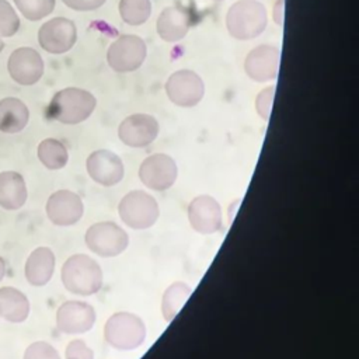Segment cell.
Listing matches in <instances>:
<instances>
[{
    "label": "cell",
    "instance_id": "cell-1",
    "mask_svg": "<svg viewBox=\"0 0 359 359\" xmlns=\"http://www.w3.org/2000/svg\"><path fill=\"white\" fill-rule=\"evenodd\" d=\"M97 105L95 97L83 88L67 87L53 94L46 116L65 125H77L93 114Z\"/></svg>",
    "mask_w": 359,
    "mask_h": 359
},
{
    "label": "cell",
    "instance_id": "cell-2",
    "mask_svg": "<svg viewBox=\"0 0 359 359\" xmlns=\"http://www.w3.org/2000/svg\"><path fill=\"white\" fill-rule=\"evenodd\" d=\"M65 287L79 296L97 293L102 286V269L95 259L86 254L69 257L60 271Z\"/></svg>",
    "mask_w": 359,
    "mask_h": 359
},
{
    "label": "cell",
    "instance_id": "cell-3",
    "mask_svg": "<svg viewBox=\"0 0 359 359\" xmlns=\"http://www.w3.org/2000/svg\"><path fill=\"white\" fill-rule=\"evenodd\" d=\"M268 22L266 8L258 0H238L226 14L229 34L240 41L257 38L264 32Z\"/></svg>",
    "mask_w": 359,
    "mask_h": 359
},
{
    "label": "cell",
    "instance_id": "cell-4",
    "mask_svg": "<svg viewBox=\"0 0 359 359\" xmlns=\"http://www.w3.org/2000/svg\"><path fill=\"white\" fill-rule=\"evenodd\" d=\"M105 341L119 351H133L146 339V325L143 320L128 311L112 314L104 325Z\"/></svg>",
    "mask_w": 359,
    "mask_h": 359
},
{
    "label": "cell",
    "instance_id": "cell-5",
    "mask_svg": "<svg viewBox=\"0 0 359 359\" xmlns=\"http://www.w3.org/2000/svg\"><path fill=\"white\" fill-rule=\"evenodd\" d=\"M121 220L130 229L144 230L151 227L158 216L160 209L157 201L147 192L136 189L128 192L118 205Z\"/></svg>",
    "mask_w": 359,
    "mask_h": 359
},
{
    "label": "cell",
    "instance_id": "cell-6",
    "mask_svg": "<svg viewBox=\"0 0 359 359\" xmlns=\"http://www.w3.org/2000/svg\"><path fill=\"white\" fill-rule=\"evenodd\" d=\"M84 241L91 252L100 257L111 258L122 254L126 250L129 236L119 224L107 220L91 224L86 231Z\"/></svg>",
    "mask_w": 359,
    "mask_h": 359
},
{
    "label": "cell",
    "instance_id": "cell-7",
    "mask_svg": "<svg viewBox=\"0 0 359 359\" xmlns=\"http://www.w3.org/2000/svg\"><path fill=\"white\" fill-rule=\"evenodd\" d=\"M147 56V46L137 35H121L108 48L107 62L118 73L137 70Z\"/></svg>",
    "mask_w": 359,
    "mask_h": 359
},
{
    "label": "cell",
    "instance_id": "cell-8",
    "mask_svg": "<svg viewBox=\"0 0 359 359\" xmlns=\"http://www.w3.org/2000/svg\"><path fill=\"white\" fill-rule=\"evenodd\" d=\"M165 94L178 107L191 108L198 105L205 95L203 80L192 70L174 72L165 81Z\"/></svg>",
    "mask_w": 359,
    "mask_h": 359
},
{
    "label": "cell",
    "instance_id": "cell-9",
    "mask_svg": "<svg viewBox=\"0 0 359 359\" xmlns=\"http://www.w3.org/2000/svg\"><path fill=\"white\" fill-rule=\"evenodd\" d=\"M77 41V28L74 22L65 17H55L41 25L38 42L43 50L53 55L69 52Z\"/></svg>",
    "mask_w": 359,
    "mask_h": 359
},
{
    "label": "cell",
    "instance_id": "cell-10",
    "mask_svg": "<svg viewBox=\"0 0 359 359\" xmlns=\"http://www.w3.org/2000/svg\"><path fill=\"white\" fill-rule=\"evenodd\" d=\"M178 167L175 160L164 153H156L146 157L139 167V178L153 191H165L177 180Z\"/></svg>",
    "mask_w": 359,
    "mask_h": 359
},
{
    "label": "cell",
    "instance_id": "cell-11",
    "mask_svg": "<svg viewBox=\"0 0 359 359\" xmlns=\"http://www.w3.org/2000/svg\"><path fill=\"white\" fill-rule=\"evenodd\" d=\"M43 60L41 55L29 46L17 48L7 60L10 77L21 86H32L39 81L43 74Z\"/></svg>",
    "mask_w": 359,
    "mask_h": 359
},
{
    "label": "cell",
    "instance_id": "cell-12",
    "mask_svg": "<svg viewBox=\"0 0 359 359\" xmlns=\"http://www.w3.org/2000/svg\"><path fill=\"white\" fill-rule=\"evenodd\" d=\"M160 126L154 116L149 114H133L126 116L118 128L121 142L129 147H146L158 135Z\"/></svg>",
    "mask_w": 359,
    "mask_h": 359
},
{
    "label": "cell",
    "instance_id": "cell-13",
    "mask_svg": "<svg viewBox=\"0 0 359 359\" xmlns=\"http://www.w3.org/2000/svg\"><path fill=\"white\" fill-rule=\"evenodd\" d=\"M86 168L90 178L102 187H114L121 182L125 175V167L121 157L105 149L93 151L87 157Z\"/></svg>",
    "mask_w": 359,
    "mask_h": 359
},
{
    "label": "cell",
    "instance_id": "cell-14",
    "mask_svg": "<svg viewBox=\"0 0 359 359\" xmlns=\"http://www.w3.org/2000/svg\"><path fill=\"white\" fill-rule=\"evenodd\" d=\"M48 219L56 226H73L76 224L84 212L81 198L69 189H59L53 192L45 206Z\"/></svg>",
    "mask_w": 359,
    "mask_h": 359
},
{
    "label": "cell",
    "instance_id": "cell-15",
    "mask_svg": "<svg viewBox=\"0 0 359 359\" xmlns=\"http://www.w3.org/2000/svg\"><path fill=\"white\" fill-rule=\"evenodd\" d=\"M280 52L273 45H259L248 52L244 60L245 74L257 83L275 80L279 69Z\"/></svg>",
    "mask_w": 359,
    "mask_h": 359
},
{
    "label": "cell",
    "instance_id": "cell-16",
    "mask_svg": "<svg viewBox=\"0 0 359 359\" xmlns=\"http://www.w3.org/2000/svg\"><path fill=\"white\" fill-rule=\"evenodd\" d=\"M94 323L95 311L86 302L67 300L56 313V327L63 334H84L93 328Z\"/></svg>",
    "mask_w": 359,
    "mask_h": 359
},
{
    "label": "cell",
    "instance_id": "cell-17",
    "mask_svg": "<svg viewBox=\"0 0 359 359\" xmlns=\"http://www.w3.org/2000/svg\"><path fill=\"white\" fill-rule=\"evenodd\" d=\"M188 220L196 233H216L222 227V208L213 196L199 195L188 206Z\"/></svg>",
    "mask_w": 359,
    "mask_h": 359
},
{
    "label": "cell",
    "instance_id": "cell-18",
    "mask_svg": "<svg viewBox=\"0 0 359 359\" xmlns=\"http://www.w3.org/2000/svg\"><path fill=\"white\" fill-rule=\"evenodd\" d=\"M191 28L189 11L182 6L165 7L156 22L158 36L165 42H178L188 34Z\"/></svg>",
    "mask_w": 359,
    "mask_h": 359
},
{
    "label": "cell",
    "instance_id": "cell-19",
    "mask_svg": "<svg viewBox=\"0 0 359 359\" xmlns=\"http://www.w3.org/2000/svg\"><path fill=\"white\" fill-rule=\"evenodd\" d=\"M55 271V254L49 247L35 248L25 261L24 273L32 286L46 285Z\"/></svg>",
    "mask_w": 359,
    "mask_h": 359
},
{
    "label": "cell",
    "instance_id": "cell-20",
    "mask_svg": "<svg viewBox=\"0 0 359 359\" xmlns=\"http://www.w3.org/2000/svg\"><path fill=\"white\" fill-rule=\"evenodd\" d=\"M28 196L27 185L17 171L0 172V206L6 210L22 208Z\"/></svg>",
    "mask_w": 359,
    "mask_h": 359
},
{
    "label": "cell",
    "instance_id": "cell-21",
    "mask_svg": "<svg viewBox=\"0 0 359 359\" xmlns=\"http://www.w3.org/2000/svg\"><path fill=\"white\" fill-rule=\"evenodd\" d=\"M29 119L27 105L15 97H6L0 101V132L18 133Z\"/></svg>",
    "mask_w": 359,
    "mask_h": 359
},
{
    "label": "cell",
    "instance_id": "cell-22",
    "mask_svg": "<svg viewBox=\"0 0 359 359\" xmlns=\"http://www.w3.org/2000/svg\"><path fill=\"white\" fill-rule=\"evenodd\" d=\"M29 314L27 296L11 286L0 287V317L10 323H22Z\"/></svg>",
    "mask_w": 359,
    "mask_h": 359
},
{
    "label": "cell",
    "instance_id": "cell-23",
    "mask_svg": "<svg viewBox=\"0 0 359 359\" xmlns=\"http://www.w3.org/2000/svg\"><path fill=\"white\" fill-rule=\"evenodd\" d=\"M191 293L192 289L185 282H174L165 289L161 299V313L167 323L174 320Z\"/></svg>",
    "mask_w": 359,
    "mask_h": 359
},
{
    "label": "cell",
    "instance_id": "cell-24",
    "mask_svg": "<svg viewBox=\"0 0 359 359\" xmlns=\"http://www.w3.org/2000/svg\"><path fill=\"white\" fill-rule=\"evenodd\" d=\"M39 161L48 168V170H60L63 168L69 161V151L66 146L53 137L43 139L38 144L36 150Z\"/></svg>",
    "mask_w": 359,
    "mask_h": 359
},
{
    "label": "cell",
    "instance_id": "cell-25",
    "mask_svg": "<svg viewBox=\"0 0 359 359\" xmlns=\"http://www.w3.org/2000/svg\"><path fill=\"white\" fill-rule=\"evenodd\" d=\"M119 15L128 25H142L144 24L151 14L150 0H121Z\"/></svg>",
    "mask_w": 359,
    "mask_h": 359
},
{
    "label": "cell",
    "instance_id": "cell-26",
    "mask_svg": "<svg viewBox=\"0 0 359 359\" xmlns=\"http://www.w3.org/2000/svg\"><path fill=\"white\" fill-rule=\"evenodd\" d=\"M22 17L29 21H39L55 8L56 0H13Z\"/></svg>",
    "mask_w": 359,
    "mask_h": 359
},
{
    "label": "cell",
    "instance_id": "cell-27",
    "mask_svg": "<svg viewBox=\"0 0 359 359\" xmlns=\"http://www.w3.org/2000/svg\"><path fill=\"white\" fill-rule=\"evenodd\" d=\"M20 17L7 0H0V38H8L20 29Z\"/></svg>",
    "mask_w": 359,
    "mask_h": 359
},
{
    "label": "cell",
    "instance_id": "cell-28",
    "mask_svg": "<svg viewBox=\"0 0 359 359\" xmlns=\"http://www.w3.org/2000/svg\"><path fill=\"white\" fill-rule=\"evenodd\" d=\"M22 359H60V356L50 344L36 341L27 346Z\"/></svg>",
    "mask_w": 359,
    "mask_h": 359
},
{
    "label": "cell",
    "instance_id": "cell-29",
    "mask_svg": "<svg viewBox=\"0 0 359 359\" xmlns=\"http://www.w3.org/2000/svg\"><path fill=\"white\" fill-rule=\"evenodd\" d=\"M273 95H275V87L269 86L264 88L255 98V109L257 114L264 119L268 121L272 109V102H273Z\"/></svg>",
    "mask_w": 359,
    "mask_h": 359
},
{
    "label": "cell",
    "instance_id": "cell-30",
    "mask_svg": "<svg viewBox=\"0 0 359 359\" xmlns=\"http://www.w3.org/2000/svg\"><path fill=\"white\" fill-rule=\"evenodd\" d=\"M66 359H94V352L83 339H73L66 346Z\"/></svg>",
    "mask_w": 359,
    "mask_h": 359
},
{
    "label": "cell",
    "instance_id": "cell-31",
    "mask_svg": "<svg viewBox=\"0 0 359 359\" xmlns=\"http://www.w3.org/2000/svg\"><path fill=\"white\" fill-rule=\"evenodd\" d=\"M65 6L76 11H93L100 8L107 0H62Z\"/></svg>",
    "mask_w": 359,
    "mask_h": 359
},
{
    "label": "cell",
    "instance_id": "cell-32",
    "mask_svg": "<svg viewBox=\"0 0 359 359\" xmlns=\"http://www.w3.org/2000/svg\"><path fill=\"white\" fill-rule=\"evenodd\" d=\"M273 20H275V24L282 25V21H283V0L276 1L275 7H273Z\"/></svg>",
    "mask_w": 359,
    "mask_h": 359
},
{
    "label": "cell",
    "instance_id": "cell-33",
    "mask_svg": "<svg viewBox=\"0 0 359 359\" xmlns=\"http://www.w3.org/2000/svg\"><path fill=\"white\" fill-rule=\"evenodd\" d=\"M4 275H6V262H4V259L0 257V280L4 278Z\"/></svg>",
    "mask_w": 359,
    "mask_h": 359
},
{
    "label": "cell",
    "instance_id": "cell-34",
    "mask_svg": "<svg viewBox=\"0 0 359 359\" xmlns=\"http://www.w3.org/2000/svg\"><path fill=\"white\" fill-rule=\"evenodd\" d=\"M4 49V42L1 41V38H0V53H1V50Z\"/></svg>",
    "mask_w": 359,
    "mask_h": 359
},
{
    "label": "cell",
    "instance_id": "cell-35",
    "mask_svg": "<svg viewBox=\"0 0 359 359\" xmlns=\"http://www.w3.org/2000/svg\"><path fill=\"white\" fill-rule=\"evenodd\" d=\"M216 1H219V0H216Z\"/></svg>",
    "mask_w": 359,
    "mask_h": 359
}]
</instances>
